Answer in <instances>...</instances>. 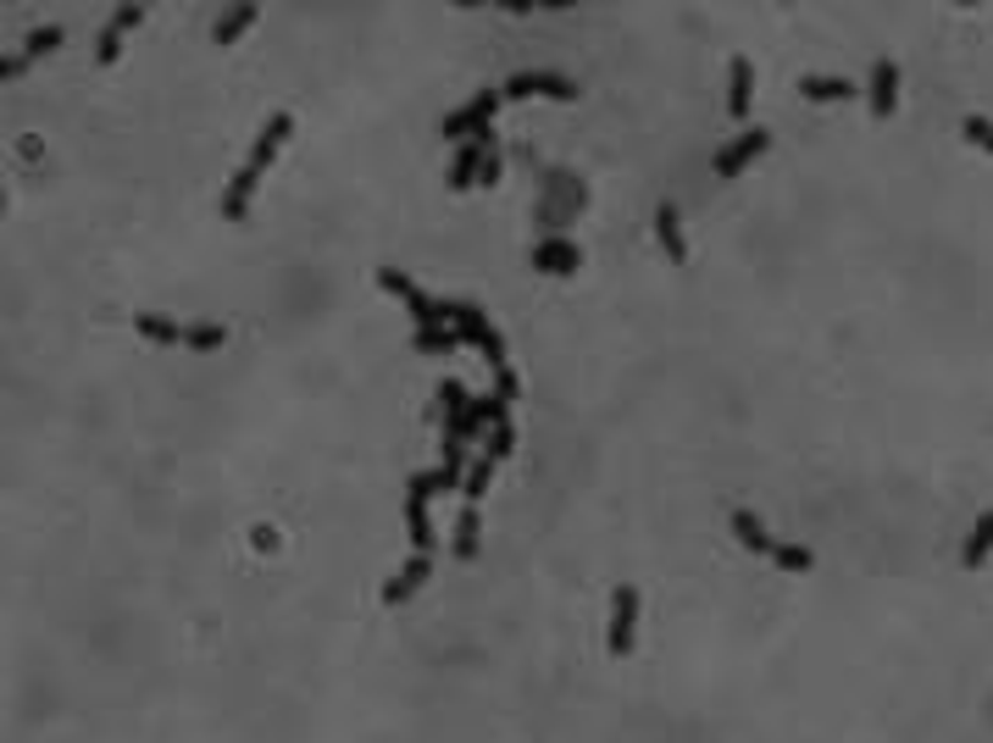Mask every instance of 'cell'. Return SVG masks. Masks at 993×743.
<instances>
[{"instance_id":"2e32d148","label":"cell","mask_w":993,"mask_h":743,"mask_svg":"<svg viewBox=\"0 0 993 743\" xmlns=\"http://www.w3.org/2000/svg\"><path fill=\"white\" fill-rule=\"evenodd\" d=\"M750 100H755V68H750V56H732V73H727V111H732V117H750Z\"/></svg>"},{"instance_id":"603a6c76","label":"cell","mask_w":993,"mask_h":743,"mask_svg":"<svg viewBox=\"0 0 993 743\" xmlns=\"http://www.w3.org/2000/svg\"><path fill=\"white\" fill-rule=\"evenodd\" d=\"M494 466H500L494 455H477V461L467 466V488H461V494H467V506H477L483 494H488V477H494Z\"/></svg>"},{"instance_id":"4fadbf2b","label":"cell","mask_w":993,"mask_h":743,"mask_svg":"<svg viewBox=\"0 0 993 743\" xmlns=\"http://www.w3.org/2000/svg\"><path fill=\"white\" fill-rule=\"evenodd\" d=\"M427 577H433V561L411 549V561H405V567L384 583V605H405L411 594H422V583H427Z\"/></svg>"},{"instance_id":"484cf974","label":"cell","mask_w":993,"mask_h":743,"mask_svg":"<svg viewBox=\"0 0 993 743\" xmlns=\"http://www.w3.org/2000/svg\"><path fill=\"white\" fill-rule=\"evenodd\" d=\"M511 450H517V427L506 422V427H494V433H488V450H483V455H494V461H506Z\"/></svg>"},{"instance_id":"277c9868","label":"cell","mask_w":993,"mask_h":743,"mask_svg":"<svg viewBox=\"0 0 993 743\" xmlns=\"http://www.w3.org/2000/svg\"><path fill=\"white\" fill-rule=\"evenodd\" d=\"M378 289H389L395 300H405V312H411L416 328H450V300H433L422 283H411V272L378 267Z\"/></svg>"},{"instance_id":"8fae6325","label":"cell","mask_w":993,"mask_h":743,"mask_svg":"<svg viewBox=\"0 0 993 743\" xmlns=\"http://www.w3.org/2000/svg\"><path fill=\"white\" fill-rule=\"evenodd\" d=\"M533 267H538V272H555V278H572V272L583 267V251H578L572 239H555V233H549V239L533 244Z\"/></svg>"},{"instance_id":"ba28073f","label":"cell","mask_w":993,"mask_h":743,"mask_svg":"<svg viewBox=\"0 0 993 743\" xmlns=\"http://www.w3.org/2000/svg\"><path fill=\"white\" fill-rule=\"evenodd\" d=\"M140 23H145V7H117L106 17V28L95 34V61H100V68H111V61L122 56V39H129V28H140Z\"/></svg>"},{"instance_id":"ac0fdd59","label":"cell","mask_w":993,"mask_h":743,"mask_svg":"<svg viewBox=\"0 0 993 743\" xmlns=\"http://www.w3.org/2000/svg\"><path fill=\"white\" fill-rule=\"evenodd\" d=\"M799 95H804V100H855V95H860V84H849V78H822V73H804V78H799Z\"/></svg>"},{"instance_id":"4316f807","label":"cell","mask_w":993,"mask_h":743,"mask_svg":"<svg viewBox=\"0 0 993 743\" xmlns=\"http://www.w3.org/2000/svg\"><path fill=\"white\" fill-rule=\"evenodd\" d=\"M28 68H34L28 56H7V78H17V73H28Z\"/></svg>"},{"instance_id":"d4e9b609","label":"cell","mask_w":993,"mask_h":743,"mask_svg":"<svg viewBox=\"0 0 993 743\" xmlns=\"http://www.w3.org/2000/svg\"><path fill=\"white\" fill-rule=\"evenodd\" d=\"M960 134H966L977 150H988V156H993V122H988V117H977V111H971V117L960 122Z\"/></svg>"},{"instance_id":"ffe728a7","label":"cell","mask_w":993,"mask_h":743,"mask_svg":"<svg viewBox=\"0 0 993 743\" xmlns=\"http://www.w3.org/2000/svg\"><path fill=\"white\" fill-rule=\"evenodd\" d=\"M134 328L150 339V344H183V322H172V317H156V312H140L134 317Z\"/></svg>"},{"instance_id":"e0dca14e","label":"cell","mask_w":993,"mask_h":743,"mask_svg":"<svg viewBox=\"0 0 993 743\" xmlns=\"http://www.w3.org/2000/svg\"><path fill=\"white\" fill-rule=\"evenodd\" d=\"M450 549H456V561H477V549H483V516H477V506H467V511L456 516Z\"/></svg>"},{"instance_id":"6da1fadb","label":"cell","mask_w":993,"mask_h":743,"mask_svg":"<svg viewBox=\"0 0 993 743\" xmlns=\"http://www.w3.org/2000/svg\"><path fill=\"white\" fill-rule=\"evenodd\" d=\"M294 134V117L289 111H273L267 117V129L256 134V145H251V156H244V167L228 178V190H222V217L228 222H244V211H251V195H256V183H262V172L273 167V156H278V145Z\"/></svg>"},{"instance_id":"d6986e66","label":"cell","mask_w":993,"mask_h":743,"mask_svg":"<svg viewBox=\"0 0 993 743\" xmlns=\"http://www.w3.org/2000/svg\"><path fill=\"white\" fill-rule=\"evenodd\" d=\"M256 17H262L256 7H228V12H222V17L211 23V39H217V45H233V39H239L244 28H251Z\"/></svg>"},{"instance_id":"9a60e30c","label":"cell","mask_w":993,"mask_h":743,"mask_svg":"<svg viewBox=\"0 0 993 743\" xmlns=\"http://www.w3.org/2000/svg\"><path fill=\"white\" fill-rule=\"evenodd\" d=\"M988 555H993V511H982V516L971 522V533H966V544H960V567H966V572H982Z\"/></svg>"},{"instance_id":"44dd1931","label":"cell","mask_w":993,"mask_h":743,"mask_svg":"<svg viewBox=\"0 0 993 743\" xmlns=\"http://www.w3.org/2000/svg\"><path fill=\"white\" fill-rule=\"evenodd\" d=\"M411 350H422V355H450V350H461V339H456V328H416L411 333Z\"/></svg>"},{"instance_id":"7a4b0ae2","label":"cell","mask_w":993,"mask_h":743,"mask_svg":"<svg viewBox=\"0 0 993 743\" xmlns=\"http://www.w3.org/2000/svg\"><path fill=\"white\" fill-rule=\"evenodd\" d=\"M727 527H732V538H738L743 549H750V555H761V561H772L777 572H794V577H804V572L816 567V549H804V544H783V538H777V533H772V527H766V522H761L750 506H738V511L727 516Z\"/></svg>"},{"instance_id":"7c38bea8","label":"cell","mask_w":993,"mask_h":743,"mask_svg":"<svg viewBox=\"0 0 993 743\" xmlns=\"http://www.w3.org/2000/svg\"><path fill=\"white\" fill-rule=\"evenodd\" d=\"M488 139H494V129H488V134H477V139H467V145H456V156H450V190H467V183H477V178H483Z\"/></svg>"},{"instance_id":"9c48e42d","label":"cell","mask_w":993,"mask_h":743,"mask_svg":"<svg viewBox=\"0 0 993 743\" xmlns=\"http://www.w3.org/2000/svg\"><path fill=\"white\" fill-rule=\"evenodd\" d=\"M506 100H522V95H555V100H578V84L561 78V73H511L500 84Z\"/></svg>"},{"instance_id":"8992f818","label":"cell","mask_w":993,"mask_h":743,"mask_svg":"<svg viewBox=\"0 0 993 743\" xmlns=\"http://www.w3.org/2000/svg\"><path fill=\"white\" fill-rule=\"evenodd\" d=\"M500 89H477L467 106H456L450 117H445V139H456V145H467V139H477V134H488V117L500 111Z\"/></svg>"},{"instance_id":"5b68a950","label":"cell","mask_w":993,"mask_h":743,"mask_svg":"<svg viewBox=\"0 0 993 743\" xmlns=\"http://www.w3.org/2000/svg\"><path fill=\"white\" fill-rule=\"evenodd\" d=\"M639 644V588L633 583H616L610 588V628H605V649L616 660H628Z\"/></svg>"},{"instance_id":"5bb4252c","label":"cell","mask_w":993,"mask_h":743,"mask_svg":"<svg viewBox=\"0 0 993 743\" xmlns=\"http://www.w3.org/2000/svg\"><path fill=\"white\" fill-rule=\"evenodd\" d=\"M655 239H661V251H666V261H671V267L689 261V239H682V217H677V206H671V200H661V206H655Z\"/></svg>"},{"instance_id":"7402d4cb","label":"cell","mask_w":993,"mask_h":743,"mask_svg":"<svg viewBox=\"0 0 993 743\" xmlns=\"http://www.w3.org/2000/svg\"><path fill=\"white\" fill-rule=\"evenodd\" d=\"M183 344H190V350H222L228 328L222 322H183Z\"/></svg>"},{"instance_id":"52a82bcc","label":"cell","mask_w":993,"mask_h":743,"mask_svg":"<svg viewBox=\"0 0 993 743\" xmlns=\"http://www.w3.org/2000/svg\"><path fill=\"white\" fill-rule=\"evenodd\" d=\"M766 150H772V129H743L732 145H722V150H716V161H711V167H716V178H738L743 167H750L755 156H766Z\"/></svg>"},{"instance_id":"30bf717a","label":"cell","mask_w":993,"mask_h":743,"mask_svg":"<svg viewBox=\"0 0 993 743\" xmlns=\"http://www.w3.org/2000/svg\"><path fill=\"white\" fill-rule=\"evenodd\" d=\"M865 100H872V117H894L899 106V61L877 56L872 61V84H865Z\"/></svg>"},{"instance_id":"cb8c5ba5","label":"cell","mask_w":993,"mask_h":743,"mask_svg":"<svg viewBox=\"0 0 993 743\" xmlns=\"http://www.w3.org/2000/svg\"><path fill=\"white\" fill-rule=\"evenodd\" d=\"M61 39H68V34H61V23H39V28L23 39V56H28V61H39V56H50Z\"/></svg>"},{"instance_id":"3957f363","label":"cell","mask_w":993,"mask_h":743,"mask_svg":"<svg viewBox=\"0 0 993 743\" xmlns=\"http://www.w3.org/2000/svg\"><path fill=\"white\" fill-rule=\"evenodd\" d=\"M450 328H456V339H461V344H477V350L488 355V372H506V366H511L506 339H500V328H494V322L483 317V305H472V300H450Z\"/></svg>"}]
</instances>
